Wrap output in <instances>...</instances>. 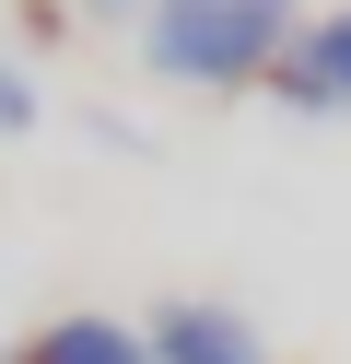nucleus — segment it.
Wrapping results in <instances>:
<instances>
[{
	"label": "nucleus",
	"mask_w": 351,
	"mask_h": 364,
	"mask_svg": "<svg viewBox=\"0 0 351 364\" xmlns=\"http://www.w3.org/2000/svg\"><path fill=\"white\" fill-rule=\"evenodd\" d=\"M140 59L164 82L223 95V0H140Z\"/></svg>",
	"instance_id": "f257e3e1"
},
{
	"label": "nucleus",
	"mask_w": 351,
	"mask_h": 364,
	"mask_svg": "<svg viewBox=\"0 0 351 364\" xmlns=\"http://www.w3.org/2000/svg\"><path fill=\"white\" fill-rule=\"evenodd\" d=\"M269 95L293 106V118H328V106H351V0H340V12H316V24L281 48Z\"/></svg>",
	"instance_id": "f03ea898"
},
{
	"label": "nucleus",
	"mask_w": 351,
	"mask_h": 364,
	"mask_svg": "<svg viewBox=\"0 0 351 364\" xmlns=\"http://www.w3.org/2000/svg\"><path fill=\"white\" fill-rule=\"evenodd\" d=\"M140 329H152V364H269L257 329L234 306H211V294H176V306H152Z\"/></svg>",
	"instance_id": "7ed1b4c3"
},
{
	"label": "nucleus",
	"mask_w": 351,
	"mask_h": 364,
	"mask_svg": "<svg viewBox=\"0 0 351 364\" xmlns=\"http://www.w3.org/2000/svg\"><path fill=\"white\" fill-rule=\"evenodd\" d=\"M0 364H152V329H129V317H47Z\"/></svg>",
	"instance_id": "20e7f679"
},
{
	"label": "nucleus",
	"mask_w": 351,
	"mask_h": 364,
	"mask_svg": "<svg viewBox=\"0 0 351 364\" xmlns=\"http://www.w3.org/2000/svg\"><path fill=\"white\" fill-rule=\"evenodd\" d=\"M23 129H35V71L0 59V141H23Z\"/></svg>",
	"instance_id": "39448f33"
},
{
	"label": "nucleus",
	"mask_w": 351,
	"mask_h": 364,
	"mask_svg": "<svg viewBox=\"0 0 351 364\" xmlns=\"http://www.w3.org/2000/svg\"><path fill=\"white\" fill-rule=\"evenodd\" d=\"M82 12H129V0H82Z\"/></svg>",
	"instance_id": "423d86ee"
}]
</instances>
